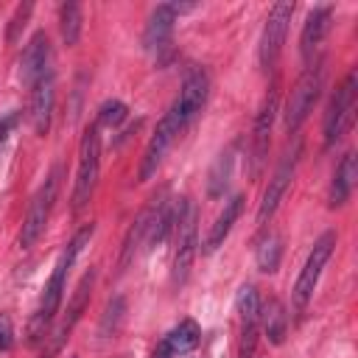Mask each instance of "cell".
<instances>
[{
	"instance_id": "6da1fadb",
	"label": "cell",
	"mask_w": 358,
	"mask_h": 358,
	"mask_svg": "<svg viewBox=\"0 0 358 358\" xmlns=\"http://www.w3.org/2000/svg\"><path fill=\"white\" fill-rule=\"evenodd\" d=\"M101 171V137L98 126H87L78 145V173H76V190H73V210H84V204L92 199L95 182Z\"/></svg>"
},
{
	"instance_id": "7a4b0ae2",
	"label": "cell",
	"mask_w": 358,
	"mask_h": 358,
	"mask_svg": "<svg viewBox=\"0 0 358 358\" xmlns=\"http://www.w3.org/2000/svg\"><path fill=\"white\" fill-rule=\"evenodd\" d=\"M59 173L62 168H53L50 176L45 179V185L34 193L31 204H28V213H25V221H22V232H20V246L28 249L36 243V238L45 232V224L50 218V210H53V201H56V190H59Z\"/></svg>"
},
{
	"instance_id": "3957f363",
	"label": "cell",
	"mask_w": 358,
	"mask_h": 358,
	"mask_svg": "<svg viewBox=\"0 0 358 358\" xmlns=\"http://www.w3.org/2000/svg\"><path fill=\"white\" fill-rule=\"evenodd\" d=\"M70 266H73V263L62 255V257H59V263H56V268H53V274H50V280H48V285H45V291H42L39 308H36V313H34L31 324H28V341H31V344H36V341L45 336V327L53 322V316H56V310H59V305H62L64 277H67Z\"/></svg>"
},
{
	"instance_id": "277c9868",
	"label": "cell",
	"mask_w": 358,
	"mask_h": 358,
	"mask_svg": "<svg viewBox=\"0 0 358 358\" xmlns=\"http://www.w3.org/2000/svg\"><path fill=\"white\" fill-rule=\"evenodd\" d=\"M173 232H176V249H173V282L182 285L190 274V266H193V257H196V207L185 199L182 201V210L176 215V224H173Z\"/></svg>"
},
{
	"instance_id": "5b68a950",
	"label": "cell",
	"mask_w": 358,
	"mask_h": 358,
	"mask_svg": "<svg viewBox=\"0 0 358 358\" xmlns=\"http://www.w3.org/2000/svg\"><path fill=\"white\" fill-rule=\"evenodd\" d=\"M319 90H322V67L319 64H310L294 84L291 95H288V103H285V129L294 131L299 129V123L308 117V112L313 109L316 98H319Z\"/></svg>"
},
{
	"instance_id": "8992f818",
	"label": "cell",
	"mask_w": 358,
	"mask_h": 358,
	"mask_svg": "<svg viewBox=\"0 0 358 358\" xmlns=\"http://www.w3.org/2000/svg\"><path fill=\"white\" fill-rule=\"evenodd\" d=\"M355 92H358V73L352 70L330 98V106L324 115V145H333L350 126L352 109H355Z\"/></svg>"
},
{
	"instance_id": "52a82bcc",
	"label": "cell",
	"mask_w": 358,
	"mask_h": 358,
	"mask_svg": "<svg viewBox=\"0 0 358 358\" xmlns=\"http://www.w3.org/2000/svg\"><path fill=\"white\" fill-rule=\"evenodd\" d=\"M182 126H185V120H182V115H179V106L171 103L168 115L159 120L154 137L148 140V148H145V157H143V165H140V182H145V179H151V176L157 173V168L162 165L165 151L171 148V143L176 140V134L182 131Z\"/></svg>"
},
{
	"instance_id": "ba28073f",
	"label": "cell",
	"mask_w": 358,
	"mask_h": 358,
	"mask_svg": "<svg viewBox=\"0 0 358 358\" xmlns=\"http://www.w3.org/2000/svg\"><path fill=\"white\" fill-rule=\"evenodd\" d=\"M333 246H336V232H324V235L313 243V249H310V255H308V260H305V268L299 271L296 285H294V302H296L299 308L308 305V299H310V294H313V288H316V282H319V274H322L324 263H327L330 255H333Z\"/></svg>"
},
{
	"instance_id": "9c48e42d",
	"label": "cell",
	"mask_w": 358,
	"mask_h": 358,
	"mask_svg": "<svg viewBox=\"0 0 358 358\" xmlns=\"http://www.w3.org/2000/svg\"><path fill=\"white\" fill-rule=\"evenodd\" d=\"M294 14V3H277L263 25V36H260V64L263 67H274L280 59V50L285 45V34H288V22Z\"/></svg>"
},
{
	"instance_id": "30bf717a",
	"label": "cell",
	"mask_w": 358,
	"mask_h": 358,
	"mask_svg": "<svg viewBox=\"0 0 358 358\" xmlns=\"http://www.w3.org/2000/svg\"><path fill=\"white\" fill-rule=\"evenodd\" d=\"M299 143L294 145V151H288L285 157H282V162L277 165V171H274V176L268 179V187H266V193H263V201H260V207H257V224H266L271 215H274V210H277V204L282 201V196H285V190H288V185H291V176H294V168H296V157H299Z\"/></svg>"
},
{
	"instance_id": "8fae6325",
	"label": "cell",
	"mask_w": 358,
	"mask_h": 358,
	"mask_svg": "<svg viewBox=\"0 0 358 358\" xmlns=\"http://www.w3.org/2000/svg\"><path fill=\"white\" fill-rule=\"evenodd\" d=\"M238 319H241V344H238V358H252L255 341H257V322H260V299L252 285H243L238 291Z\"/></svg>"
},
{
	"instance_id": "7c38bea8",
	"label": "cell",
	"mask_w": 358,
	"mask_h": 358,
	"mask_svg": "<svg viewBox=\"0 0 358 358\" xmlns=\"http://www.w3.org/2000/svg\"><path fill=\"white\" fill-rule=\"evenodd\" d=\"M274 112H277V92L268 90V95L263 98V106H260V112L255 117V129H252V176H257L260 168H263V162H266Z\"/></svg>"
},
{
	"instance_id": "4fadbf2b",
	"label": "cell",
	"mask_w": 358,
	"mask_h": 358,
	"mask_svg": "<svg viewBox=\"0 0 358 358\" xmlns=\"http://www.w3.org/2000/svg\"><path fill=\"white\" fill-rule=\"evenodd\" d=\"M207 90H210L207 73H204L201 67H193V70L185 76V81H182L179 98L173 101V103L179 106V115H182L185 123L193 120V117L201 112V106H204V101H207Z\"/></svg>"
},
{
	"instance_id": "5bb4252c",
	"label": "cell",
	"mask_w": 358,
	"mask_h": 358,
	"mask_svg": "<svg viewBox=\"0 0 358 358\" xmlns=\"http://www.w3.org/2000/svg\"><path fill=\"white\" fill-rule=\"evenodd\" d=\"M48 59H50V42H48V34L39 31L28 42V48L22 53V62H20V78H22V84L34 87L45 73H50L48 70Z\"/></svg>"
},
{
	"instance_id": "9a60e30c",
	"label": "cell",
	"mask_w": 358,
	"mask_h": 358,
	"mask_svg": "<svg viewBox=\"0 0 358 358\" xmlns=\"http://www.w3.org/2000/svg\"><path fill=\"white\" fill-rule=\"evenodd\" d=\"M92 282H95V271L90 268V271L81 277V282H78V288H76V294H73V299H70V308H67V316H64V322H62V324L56 327V333H53L50 355L62 350V344H64L67 333H70V330H73V324L81 319V313H84V308H87V302H90V291H92Z\"/></svg>"
},
{
	"instance_id": "2e32d148",
	"label": "cell",
	"mask_w": 358,
	"mask_h": 358,
	"mask_svg": "<svg viewBox=\"0 0 358 358\" xmlns=\"http://www.w3.org/2000/svg\"><path fill=\"white\" fill-rule=\"evenodd\" d=\"M53 98H56L53 73H45V76L34 84V90H31V123H34L36 134H48V129H50Z\"/></svg>"
},
{
	"instance_id": "e0dca14e",
	"label": "cell",
	"mask_w": 358,
	"mask_h": 358,
	"mask_svg": "<svg viewBox=\"0 0 358 358\" xmlns=\"http://www.w3.org/2000/svg\"><path fill=\"white\" fill-rule=\"evenodd\" d=\"M173 20H176V14H173L171 3L157 6V8L151 11L148 25H145V34H143V45H145V50L159 53V50L168 48V42H171V31H173Z\"/></svg>"
},
{
	"instance_id": "ac0fdd59",
	"label": "cell",
	"mask_w": 358,
	"mask_h": 358,
	"mask_svg": "<svg viewBox=\"0 0 358 358\" xmlns=\"http://www.w3.org/2000/svg\"><path fill=\"white\" fill-rule=\"evenodd\" d=\"M327 31H330V8H313L310 14H308V20H305V28H302V59L310 64V59L316 56V50L322 48V42H324V36H327Z\"/></svg>"
},
{
	"instance_id": "d6986e66",
	"label": "cell",
	"mask_w": 358,
	"mask_h": 358,
	"mask_svg": "<svg viewBox=\"0 0 358 358\" xmlns=\"http://www.w3.org/2000/svg\"><path fill=\"white\" fill-rule=\"evenodd\" d=\"M241 210H243V196H232V199L224 204L221 215H218V218H215V224L210 227V235L204 238V252H207V255H210V252H215V249L227 241V235H229L232 224L238 221Z\"/></svg>"
},
{
	"instance_id": "ffe728a7",
	"label": "cell",
	"mask_w": 358,
	"mask_h": 358,
	"mask_svg": "<svg viewBox=\"0 0 358 358\" xmlns=\"http://www.w3.org/2000/svg\"><path fill=\"white\" fill-rule=\"evenodd\" d=\"M358 176V165H355V154H344L336 173H333V185H330V207H338L347 201L352 185Z\"/></svg>"
},
{
	"instance_id": "44dd1931",
	"label": "cell",
	"mask_w": 358,
	"mask_h": 358,
	"mask_svg": "<svg viewBox=\"0 0 358 358\" xmlns=\"http://www.w3.org/2000/svg\"><path fill=\"white\" fill-rule=\"evenodd\" d=\"M199 324L193 319H182L165 338H162V347L171 352V355H182V352H190L196 344H199Z\"/></svg>"
},
{
	"instance_id": "7402d4cb",
	"label": "cell",
	"mask_w": 358,
	"mask_h": 358,
	"mask_svg": "<svg viewBox=\"0 0 358 358\" xmlns=\"http://www.w3.org/2000/svg\"><path fill=\"white\" fill-rule=\"evenodd\" d=\"M260 319H263V327H266V333H268V341H271V344H282V338H285V324H288V316H285L282 305H280L277 299H271V302L260 310Z\"/></svg>"
},
{
	"instance_id": "603a6c76",
	"label": "cell",
	"mask_w": 358,
	"mask_h": 358,
	"mask_svg": "<svg viewBox=\"0 0 358 358\" xmlns=\"http://www.w3.org/2000/svg\"><path fill=\"white\" fill-rule=\"evenodd\" d=\"M59 28H62V39L64 45H76L81 36V6L78 3H64L59 11Z\"/></svg>"
},
{
	"instance_id": "cb8c5ba5",
	"label": "cell",
	"mask_w": 358,
	"mask_h": 358,
	"mask_svg": "<svg viewBox=\"0 0 358 358\" xmlns=\"http://www.w3.org/2000/svg\"><path fill=\"white\" fill-rule=\"evenodd\" d=\"M280 255H282V241H280L277 232H268V235L260 241V246H257V268L266 271V274L277 271Z\"/></svg>"
},
{
	"instance_id": "d4e9b609",
	"label": "cell",
	"mask_w": 358,
	"mask_h": 358,
	"mask_svg": "<svg viewBox=\"0 0 358 358\" xmlns=\"http://www.w3.org/2000/svg\"><path fill=\"white\" fill-rule=\"evenodd\" d=\"M229 171H232V154L224 151V154L215 159L213 171H210L207 193H210L213 199H221V196H224V190H227V185H229Z\"/></svg>"
},
{
	"instance_id": "484cf974",
	"label": "cell",
	"mask_w": 358,
	"mask_h": 358,
	"mask_svg": "<svg viewBox=\"0 0 358 358\" xmlns=\"http://www.w3.org/2000/svg\"><path fill=\"white\" fill-rule=\"evenodd\" d=\"M126 115H129L126 103L112 98V101H103V106H101V112H98V123H101V126H117V123L126 120Z\"/></svg>"
},
{
	"instance_id": "4316f807",
	"label": "cell",
	"mask_w": 358,
	"mask_h": 358,
	"mask_svg": "<svg viewBox=\"0 0 358 358\" xmlns=\"http://www.w3.org/2000/svg\"><path fill=\"white\" fill-rule=\"evenodd\" d=\"M123 310H126L123 296H115V299L106 305V310H103V322H101V333H103V336H109V330L115 333V327H117V322H120Z\"/></svg>"
},
{
	"instance_id": "83f0119b",
	"label": "cell",
	"mask_w": 358,
	"mask_h": 358,
	"mask_svg": "<svg viewBox=\"0 0 358 358\" xmlns=\"http://www.w3.org/2000/svg\"><path fill=\"white\" fill-rule=\"evenodd\" d=\"M31 11H34V3H22V6H17L14 17H11V25H8V34H6V39H8L11 45L20 39V31L25 28V22H28Z\"/></svg>"
},
{
	"instance_id": "f1b7e54d",
	"label": "cell",
	"mask_w": 358,
	"mask_h": 358,
	"mask_svg": "<svg viewBox=\"0 0 358 358\" xmlns=\"http://www.w3.org/2000/svg\"><path fill=\"white\" fill-rule=\"evenodd\" d=\"M17 120H20V112H6V115L0 117V145L6 143V137L11 134V129L17 126Z\"/></svg>"
},
{
	"instance_id": "f546056e",
	"label": "cell",
	"mask_w": 358,
	"mask_h": 358,
	"mask_svg": "<svg viewBox=\"0 0 358 358\" xmlns=\"http://www.w3.org/2000/svg\"><path fill=\"white\" fill-rule=\"evenodd\" d=\"M11 347V324L6 316H0V350H8Z\"/></svg>"
},
{
	"instance_id": "4dcf8cb0",
	"label": "cell",
	"mask_w": 358,
	"mask_h": 358,
	"mask_svg": "<svg viewBox=\"0 0 358 358\" xmlns=\"http://www.w3.org/2000/svg\"><path fill=\"white\" fill-rule=\"evenodd\" d=\"M154 358H171V352H168V350L159 344V347H157V352H154Z\"/></svg>"
}]
</instances>
